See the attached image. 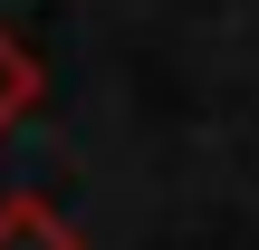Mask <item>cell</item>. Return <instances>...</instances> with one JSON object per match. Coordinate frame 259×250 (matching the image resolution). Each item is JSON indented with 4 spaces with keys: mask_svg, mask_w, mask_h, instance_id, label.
Masks as SVG:
<instances>
[{
    "mask_svg": "<svg viewBox=\"0 0 259 250\" xmlns=\"http://www.w3.org/2000/svg\"><path fill=\"white\" fill-rule=\"evenodd\" d=\"M0 250H87V231L48 193H0Z\"/></svg>",
    "mask_w": 259,
    "mask_h": 250,
    "instance_id": "6da1fadb",
    "label": "cell"
},
{
    "mask_svg": "<svg viewBox=\"0 0 259 250\" xmlns=\"http://www.w3.org/2000/svg\"><path fill=\"white\" fill-rule=\"evenodd\" d=\"M38 96H48V67L29 58V39H10V29H0V135H10Z\"/></svg>",
    "mask_w": 259,
    "mask_h": 250,
    "instance_id": "7a4b0ae2",
    "label": "cell"
}]
</instances>
